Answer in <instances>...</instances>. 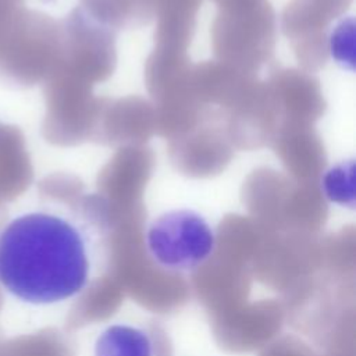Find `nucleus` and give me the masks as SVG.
<instances>
[{"label":"nucleus","mask_w":356,"mask_h":356,"mask_svg":"<svg viewBox=\"0 0 356 356\" xmlns=\"http://www.w3.org/2000/svg\"><path fill=\"white\" fill-rule=\"evenodd\" d=\"M111 221L97 196L42 200L0 222V285L24 302L74 299L107 270Z\"/></svg>","instance_id":"f257e3e1"},{"label":"nucleus","mask_w":356,"mask_h":356,"mask_svg":"<svg viewBox=\"0 0 356 356\" xmlns=\"http://www.w3.org/2000/svg\"><path fill=\"white\" fill-rule=\"evenodd\" d=\"M145 245L159 267L186 274L210 259L216 249V232L200 213L174 209L159 214L147 224Z\"/></svg>","instance_id":"f03ea898"},{"label":"nucleus","mask_w":356,"mask_h":356,"mask_svg":"<svg viewBox=\"0 0 356 356\" xmlns=\"http://www.w3.org/2000/svg\"><path fill=\"white\" fill-rule=\"evenodd\" d=\"M93 356H154L149 334L127 324H113L97 337Z\"/></svg>","instance_id":"7ed1b4c3"},{"label":"nucleus","mask_w":356,"mask_h":356,"mask_svg":"<svg viewBox=\"0 0 356 356\" xmlns=\"http://www.w3.org/2000/svg\"><path fill=\"white\" fill-rule=\"evenodd\" d=\"M321 191L331 203L355 209V160H342L331 165L321 177Z\"/></svg>","instance_id":"20e7f679"},{"label":"nucleus","mask_w":356,"mask_h":356,"mask_svg":"<svg viewBox=\"0 0 356 356\" xmlns=\"http://www.w3.org/2000/svg\"><path fill=\"white\" fill-rule=\"evenodd\" d=\"M328 49L332 60L343 70H355V18H342L331 31Z\"/></svg>","instance_id":"39448f33"}]
</instances>
